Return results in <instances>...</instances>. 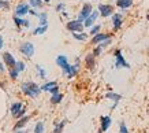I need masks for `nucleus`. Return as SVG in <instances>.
I'll list each match as a JSON object with an SVG mask.
<instances>
[{
	"label": "nucleus",
	"instance_id": "1",
	"mask_svg": "<svg viewBox=\"0 0 149 133\" xmlns=\"http://www.w3.org/2000/svg\"><path fill=\"white\" fill-rule=\"evenodd\" d=\"M22 92L25 93V95H27V96L36 97V96H38V95H40L41 88L38 87L36 83H32V81H29V83L22 84Z\"/></svg>",
	"mask_w": 149,
	"mask_h": 133
},
{
	"label": "nucleus",
	"instance_id": "2",
	"mask_svg": "<svg viewBox=\"0 0 149 133\" xmlns=\"http://www.w3.org/2000/svg\"><path fill=\"white\" fill-rule=\"evenodd\" d=\"M115 67L116 69H122V67H126V69H130V64L127 63L126 60H125V58L122 56V52H120V50H116L115 51Z\"/></svg>",
	"mask_w": 149,
	"mask_h": 133
},
{
	"label": "nucleus",
	"instance_id": "3",
	"mask_svg": "<svg viewBox=\"0 0 149 133\" xmlns=\"http://www.w3.org/2000/svg\"><path fill=\"white\" fill-rule=\"evenodd\" d=\"M84 28H85V25L82 23V21H79V19H75V21H70V22L67 23V29L70 30V32L72 33H81L82 30H84Z\"/></svg>",
	"mask_w": 149,
	"mask_h": 133
},
{
	"label": "nucleus",
	"instance_id": "4",
	"mask_svg": "<svg viewBox=\"0 0 149 133\" xmlns=\"http://www.w3.org/2000/svg\"><path fill=\"white\" fill-rule=\"evenodd\" d=\"M99 13L101 17L107 18L109 15H113V7L111 4H99Z\"/></svg>",
	"mask_w": 149,
	"mask_h": 133
},
{
	"label": "nucleus",
	"instance_id": "5",
	"mask_svg": "<svg viewBox=\"0 0 149 133\" xmlns=\"http://www.w3.org/2000/svg\"><path fill=\"white\" fill-rule=\"evenodd\" d=\"M93 13V7H92V4H89V3H86V4H84V7H82L81 13H79V17H78V19L79 21H85L89 15Z\"/></svg>",
	"mask_w": 149,
	"mask_h": 133
},
{
	"label": "nucleus",
	"instance_id": "6",
	"mask_svg": "<svg viewBox=\"0 0 149 133\" xmlns=\"http://www.w3.org/2000/svg\"><path fill=\"white\" fill-rule=\"evenodd\" d=\"M78 69H79V60L77 59V62H75V64H70V66H68L67 69L66 70H63L64 71V74H66V76H67V78H72L74 77V76H75V74L78 73Z\"/></svg>",
	"mask_w": 149,
	"mask_h": 133
},
{
	"label": "nucleus",
	"instance_id": "7",
	"mask_svg": "<svg viewBox=\"0 0 149 133\" xmlns=\"http://www.w3.org/2000/svg\"><path fill=\"white\" fill-rule=\"evenodd\" d=\"M21 51L27 56V58H32L33 54H34V46L32 43H23L21 46Z\"/></svg>",
	"mask_w": 149,
	"mask_h": 133
},
{
	"label": "nucleus",
	"instance_id": "8",
	"mask_svg": "<svg viewBox=\"0 0 149 133\" xmlns=\"http://www.w3.org/2000/svg\"><path fill=\"white\" fill-rule=\"evenodd\" d=\"M108 38H111V34H108V33H97L92 38V44H101L103 41L108 40Z\"/></svg>",
	"mask_w": 149,
	"mask_h": 133
},
{
	"label": "nucleus",
	"instance_id": "9",
	"mask_svg": "<svg viewBox=\"0 0 149 133\" xmlns=\"http://www.w3.org/2000/svg\"><path fill=\"white\" fill-rule=\"evenodd\" d=\"M112 23H113V30H119L122 28L123 17L122 14H113L112 15Z\"/></svg>",
	"mask_w": 149,
	"mask_h": 133
},
{
	"label": "nucleus",
	"instance_id": "10",
	"mask_svg": "<svg viewBox=\"0 0 149 133\" xmlns=\"http://www.w3.org/2000/svg\"><path fill=\"white\" fill-rule=\"evenodd\" d=\"M97 17H99V11H93L88 18L84 21V25H85V28H92L93 26V23H95V21L97 19Z\"/></svg>",
	"mask_w": 149,
	"mask_h": 133
},
{
	"label": "nucleus",
	"instance_id": "11",
	"mask_svg": "<svg viewBox=\"0 0 149 133\" xmlns=\"http://www.w3.org/2000/svg\"><path fill=\"white\" fill-rule=\"evenodd\" d=\"M3 59H4V62L8 64V67H11V69H14V67L17 66V62H15L14 56L11 55L10 52H4V54H3Z\"/></svg>",
	"mask_w": 149,
	"mask_h": 133
},
{
	"label": "nucleus",
	"instance_id": "12",
	"mask_svg": "<svg viewBox=\"0 0 149 133\" xmlns=\"http://www.w3.org/2000/svg\"><path fill=\"white\" fill-rule=\"evenodd\" d=\"M56 63H58L59 67H62L63 70H66L70 66L68 64V60H67V56H64V55H59L58 58H56Z\"/></svg>",
	"mask_w": 149,
	"mask_h": 133
},
{
	"label": "nucleus",
	"instance_id": "13",
	"mask_svg": "<svg viewBox=\"0 0 149 133\" xmlns=\"http://www.w3.org/2000/svg\"><path fill=\"white\" fill-rule=\"evenodd\" d=\"M15 14H17V17H22V15L29 14V6L25 4V3L19 4L17 7V10H15Z\"/></svg>",
	"mask_w": 149,
	"mask_h": 133
},
{
	"label": "nucleus",
	"instance_id": "14",
	"mask_svg": "<svg viewBox=\"0 0 149 133\" xmlns=\"http://www.w3.org/2000/svg\"><path fill=\"white\" fill-rule=\"evenodd\" d=\"M100 121H101V132L108 130L109 125H111V117H108V115H104V117H101V118H100Z\"/></svg>",
	"mask_w": 149,
	"mask_h": 133
},
{
	"label": "nucleus",
	"instance_id": "15",
	"mask_svg": "<svg viewBox=\"0 0 149 133\" xmlns=\"http://www.w3.org/2000/svg\"><path fill=\"white\" fill-rule=\"evenodd\" d=\"M95 58H96V56L93 55V54H88V55H86V58H85V64H86V67H88V69L92 70L93 67H95V64H96Z\"/></svg>",
	"mask_w": 149,
	"mask_h": 133
},
{
	"label": "nucleus",
	"instance_id": "16",
	"mask_svg": "<svg viewBox=\"0 0 149 133\" xmlns=\"http://www.w3.org/2000/svg\"><path fill=\"white\" fill-rule=\"evenodd\" d=\"M133 4V0H116V6L120 7L122 10H126L129 7H131Z\"/></svg>",
	"mask_w": 149,
	"mask_h": 133
},
{
	"label": "nucleus",
	"instance_id": "17",
	"mask_svg": "<svg viewBox=\"0 0 149 133\" xmlns=\"http://www.w3.org/2000/svg\"><path fill=\"white\" fill-rule=\"evenodd\" d=\"M105 96L108 97V99H111V100L115 102V104H113V107H116V104L119 103V100H122V96L120 95H118V93H113V92H108Z\"/></svg>",
	"mask_w": 149,
	"mask_h": 133
},
{
	"label": "nucleus",
	"instance_id": "18",
	"mask_svg": "<svg viewBox=\"0 0 149 133\" xmlns=\"http://www.w3.org/2000/svg\"><path fill=\"white\" fill-rule=\"evenodd\" d=\"M55 87H58V84H56V81H49V83L44 84V85L41 87V91H48V92H51Z\"/></svg>",
	"mask_w": 149,
	"mask_h": 133
},
{
	"label": "nucleus",
	"instance_id": "19",
	"mask_svg": "<svg viewBox=\"0 0 149 133\" xmlns=\"http://www.w3.org/2000/svg\"><path fill=\"white\" fill-rule=\"evenodd\" d=\"M22 108H23V106L21 104V103H14V104L11 106V114L15 117V115L18 114V113L22 110Z\"/></svg>",
	"mask_w": 149,
	"mask_h": 133
},
{
	"label": "nucleus",
	"instance_id": "20",
	"mask_svg": "<svg viewBox=\"0 0 149 133\" xmlns=\"http://www.w3.org/2000/svg\"><path fill=\"white\" fill-rule=\"evenodd\" d=\"M62 99H63V95H62V93H55V95H52V97H51V103H52V104H58V103L62 102Z\"/></svg>",
	"mask_w": 149,
	"mask_h": 133
},
{
	"label": "nucleus",
	"instance_id": "21",
	"mask_svg": "<svg viewBox=\"0 0 149 133\" xmlns=\"http://www.w3.org/2000/svg\"><path fill=\"white\" fill-rule=\"evenodd\" d=\"M72 37H74L75 40H79V41H85L86 38H88V34H86V33H82V32L79 33V34H78V33H74Z\"/></svg>",
	"mask_w": 149,
	"mask_h": 133
},
{
	"label": "nucleus",
	"instance_id": "22",
	"mask_svg": "<svg viewBox=\"0 0 149 133\" xmlns=\"http://www.w3.org/2000/svg\"><path fill=\"white\" fill-rule=\"evenodd\" d=\"M14 21H15V22H17V25H18V26H22V25H25V26H29V25H30V22H29V21H26V19H21V18H18V17H15V18H14Z\"/></svg>",
	"mask_w": 149,
	"mask_h": 133
},
{
	"label": "nucleus",
	"instance_id": "23",
	"mask_svg": "<svg viewBox=\"0 0 149 133\" xmlns=\"http://www.w3.org/2000/svg\"><path fill=\"white\" fill-rule=\"evenodd\" d=\"M38 18H40V26H47V19H48V15H47V13L38 14Z\"/></svg>",
	"mask_w": 149,
	"mask_h": 133
},
{
	"label": "nucleus",
	"instance_id": "24",
	"mask_svg": "<svg viewBox=\"0 0 149 133\" xmlns=\"http://www.w3.org/2000/svg\"><path fill=\"white\" fill-rule=\"evenodd\" d=\"M66 119L64 121H62V122H59L58 125H56V128H55V130H54V133H62V130H63V128H64V125H66Z\"/></svg>",
	"mask_w": 149,
	"mask_h": 133
},
{
	"label": "nucleus",
	"instance_id": "25",
	"mask_svg": "<svg viewBox=\"0 0 149 133\" xmlns=\"http://www.w3.org/2000/svg\"><path fill=\"white\" fill-rule=\"evenodd\" d=\"M47 29H48V25H47V26H38L37 29H34L33 34H44V33L47 32Z\"/></svg>",
	"mask_w": 149,
	"mask_h": 133
},
{
	"label": "nucleus",
	"instance_id": "26",
	"mask_svg": "<svg viewBox=\"0 0 149 133\" xmlns=\"http://www.w3.org/2000/svg\"><path fill=\"white\" fill-rule=\"evenodd\" d=\"M27 121H29V117H27V115H26V117H23V118L21 119V121H19L18 124L15 125V129H19V128H22V126H23V125H25V124H26Z\"/></svg>",
	"mask_w": 149,
	"mask_h": 133
},
{
	"label": "nucleus",
	"instance_id": "27",
	"mask_svg": "<svg viewBox=\"0 0 149 133\" xmlns=\"http://www.w3.org/2000/svg\"><path fill=\"white\" fill-rule=\"evenodd\" d=\"M34 133H44V125H42V122H37Z\"/></svg>",
	"mask_w": 149,
	"mask_h": 133
},
{
	"label": "nucleus",
	"instance_id": "28",
	"mask_svg": "<svg viewBox=\"0 0 149 133\" xmlns=\"http://www.w3.org/2000/svg\"><path fill=\"white\" fill-rule=\"evenodd\" d=\"M100 28H101L100 25H96V26H92V28H91V33H89V34H93V36H96L97 33H100Z\"/></svg>",
	"mask_w": 149,
	"mask_h": 133
},
{
	"label": "nucleus",
	"instance_id": "29",
	"mask_svg": "<svg viewBox=\"0 0 149 133\" xmlns=\"http://www.w3.org/2000/svg\"><path fill=\"white\" fill-rule=\"evenodd\" d=\"M30 1V4L36 8V7H41L42 6V0H29Z\"/></svg>",
	"mask_w": 149,
	"mask_h": 133
},
{
	"label": "nucleus",
	"instance_id": "30",
	"mask_svg": "<svg viewBox=\"0 0 149 133\" xmlns=\"http://www.w3.org/2000/svg\"><path fill=\"white\" fill-rule=\"evenodd\" d=\"M25 67H26V66H25V63H23V62H17L15 69L18 70V71H23V70H25Z\"/></svg>",
	"mask_w": 149,
	"mask_h": 133
},
{
	"label": "nucleus",
	"instance_id": "31",
	"mask_svg": "<svg viewBox=\"0 0 149 133\" xmlns=\"http://www.w3.org/2000/svg\"><path fill=\"white\" fill-rule=\"evenodd\" d=\"M101 51H103V47L99 46V47H96L95 50H93V52H92V54H93L95 56H99L100 54H101Z\"/></svg>",
	"mask_w": 149,
	"mask_h": 133
},
{
	"label": "nucleus",
	"instance_id": "32",
	"mask_svg": "<svg viewBox=\"0 0 149 133\" xmlns=\"http://www.w3.org/2000/svg\"><path fill=\"white\" fill-rule=\"evenodd\" d=\"M18 73H19V71H18L17 69H15V67L10 70V76H11V78H14V80H15L17 77H18Z\"/></svg>",
	"mask_w": 149,
	"mask_h": 133
},
{
	"label": "nucleus",
	"instance_id": "33",
	"mask_svg": "<svg viewBox=\"0 0 149 133\" xmlns=\"http://www.w3.org/2000/svg\"><path fill=\"white\" fill-rule=\"evenodd\" d=\"M37 70H38V73H40V77L41 78H45V70L42 69L41 66H37Z\"/></svg>",
	"mask_w": 149,
	"mask_h": 133
},
{
	"label": "nucleus",
	"instance_id": "34",
	"mask_svg": "<svg viewBox=\"0 0 149 133\" xmlns=\"http://www.w3.org/2000/svg\"><path fill=\"white\" fill-rule=\"evenodd\" d=\"M120 133H129V130H127L126 125H125V122H120Z\"/></svg>",
	"mask_w": 149,
	"mask_h": 133
},
{
	"label": "nucleus",
	"instance_id": "35",
	"mask_svg": "<svg viewBox=\"0 0 149 133\" xmlns=\"http://www.w3.org/2000/svg\"><path fill=\"white\" fill-rule=\"evenodd\" d=\"M22 115H25V107H23V108H22V110H21V111H19V113H18V114H17V115H15V118H21V117H22Z\"/></svg>",
	"mask_w": 149,
	"mask_h": 133
},
{
	"label": "nucleus",
	"instance_id": "36",
	"mask_svg": "<svg viewBox=\"0 0 149 133\" xmlns=\"http://www.w3.org/2000/svg\"><path fill=\"white\" fill-rule=\"evenodd\" d=\"M109 43H111V38H108V40H105V41H103L101 44H100V46H101V47L104 48V47H107V46H108Z\"/></svg>",
	"mask_w": 149,
	"mask_h": 133
},
{
	"label": "nucleus",
	"instance_id": "37",
	"mask_svg": "<svg viewBox=\"0 0 149 133\" xmlns=\"http://www.w3.org/2000/svg\"><path fill=\"white\" fill-rule=\"evenodd\" d=\"M63 8H64V4H63V3H60V4L56 7V11H62Z\"/></svg>",
	"mask_w": 149,
	"mask_h": 133
},
{
	"label": "nucleus",
	"instance_id": "38",
	"mask_svg": "<svg viewBox=\"0 0 149 133\" xmlns=\"http://www.w3.org/2000/svg\"><path fill=\"white\" fill-rule=\"evenodd\" d=\"M3 47V38H1V36H0V48Z\"/></svg>",
	"mask_w": 149,
	"mask_h": 133
},
{
	"label": "nucleus",
	"instance_id": "39",
	"mask_svg": "<svg viewBox=\"0 0 149 133\" xmlns=\"http://www.w3.org/2000/svg\"><path fill=\"white\" fill-rule=\"evenodd\" d=\"M3 70H4V67H3V64L0 63V71H3Z\"/></svg>",
	"mask_w": 149,
	"mask_h": 133
},
{
	"label": "nucleus",
	"instance_id": "40",
	"mask_svg": "<svg viewBox=\"0 0 149 133\" xmlns=\"http://www.w3.org/2000/svg\"><path fill=\"white\" fill-rule=\"evenodd\" d=\"M146 18H148V21H149V15H148V17H146Z\"/></svg>",
	"mask_w": 149,
	"mask_h": 133
},
{
	"label": "nucleus",
	"instance_id": "41",
	"mask_svg": "<svg viewBox=\"0 0 149 133\" xmlns=\"http://www.w3.org/2000/svg\"><path fill=\"white\" fill-rule=\"evenodd\" d=\"M0 7H1V4H0Z\"/></svg>",
	"mask_w": 149,
	"mask_h": 133
}]
</instances>
